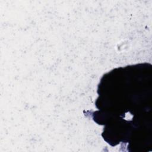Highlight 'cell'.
Returning a JSON list of instances; mask_svg holds the SVG:
<instances>
[{
  "instance_id": "cell-1",
  "label": "cell",
  "mask_w": 152,
  "mask_h": 152,
  "mask_svg": "<svg viewBox=\"0 0 152 152\" xmlns=\"http://www.w3.org/2000/svg\"><path fill=\"white\" fill-rule=\"evenodd\" d=\"M97 111L93 119L103 125L102 134L116 142L147 135L151 128L152 66L140 64L104 74L97 87Z\"/></svg>"
}]
</instances>
